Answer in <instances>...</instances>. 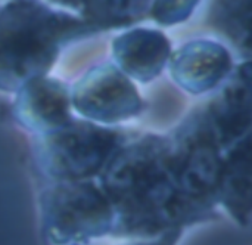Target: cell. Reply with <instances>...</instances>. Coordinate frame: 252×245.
I'll return each mask as SVG.
<instances>
[{
  "label": "cell",
  "mask_w": 252,
  "mask_h": 245,
  "mask_svg": "<svg viewBox=\"0 0 252 245\" xmlns=\"http://www.w3.org/2000/svg\"><path fill=\"white\" fill-rule=\"evenodd\" d=\"M118 238L152 240L199 223L182 192L170 135L127 140L100 172Z\"/></svg>",
  "instance_id": "obj_1"
},
{
  "label": "cell",
  "mask_w": 252,
  "mask_h": 245,
  "mask_svg": "<svg viewBox=\"0 0 252 245\" xmlns=\"http://www.w3.org/2000/svg\"><path fill=\"white\" fill-rule=\"evenodd\" d=\"M99 30L78 15L38 1H10L0 7V90L16 93L46 77L62 49Z\"/></svg>",
  "instance_id": "obj_2"
},
{
  "label": "cell",
  "mask_w": 252,
  "mask_h": 245,
  "mask_svg": "<svg viewBox=\"0 0 252 245\" xmlns=\"http://www.w3.org/2000/svg\"><path fill=\"white\" fill-rule=\"evenodd\" d=\"M127 140L126 132L74 118L55 132L34 136L31 158L49 183L93 180Z\"/></svg>",
  "instance_id": "obj_3"
},
{
  "label": "cell",
  "mask_w": 252,
  "mask_h": 245,
  "mask_svg": "<svg viewBox=\"0 0 252 245\" xmlns=\"http://www.w3.org/2000/svg\"><path fill=\"white\" fill-rule=\"evenodd\" d=\"M38 213L47 245H89L114 234L112 206L93 180L49 183L38 195Z\"/></svg>",
  "instance_id": "obj_4"
},
{
  "label": "cell",
  "mask_w": 252,
  "mask_h": 245,
  "mask_svg": "<svg viewBox=\"0 0 252 245\" xmlns=\"http://www.w3.org/2000/svg\"><path fill=\"white\" fill-rule=\"evenodd\" d=\"M69 99L71 106L94 124H118L146 108L134 83L112 62L90 68L69 89Z\"/></svg>",
  "instance_id": "obj_5"
},
{
  "label": "cell",
  "mask_w": 252,
  "mask_h": 245,
  "mask_svg": "<svg viewBox=\"0 0 252 245\" xmlns=\"http://www.w3.org/2000/svg\"><path fill=\"white\" fill-rule=\"evenodd\" d=\"M251 61L239 64L217 89L211 101L201 108L216 140L223 151L251 135Z\"/></svg>",
  "instance_id": "obj_6"
},
{
  "label": "cell",
  "mask_w": 252,
  "mask_h": 245,
  "mask_svg": "<svg viewBox=\"0 0 252 245\" xmlns=\"http://www.w3.org/2000/svg\"><path fill=\"white\" fill-rule=\"evenodd\" d=\"M15 95L9 115L13 123L34 136L55 132L74 120L69 89L56 78L47 75L34 78Z\"/></svg>",
  "instance_id": "obj_7"
},
{
  "label": "cell",
  "mask_w": 252,
  "mask_h": 245,
  "mask_svg": "<svg viewBox=\"0 0 252 245\" xmlns=\"http://www.w3.org/2000/svg\"><path fill=\"white\" fill-rule=\"evenodd\" d=\"M173 81L190 95L217 90L233 72V59L227 47L214 40L196 38L171 53Z\"/></svg>",
  "instance_id": "obj_8"
},
{
  "label": "cell",
  "mask_w": 252,
  "mask_h": 245,
  "mask_svg": "<svg viewBox=\"0 0 252 245\" xmlns=\"http://www.w3.org/2000/svg\"><path fill=\"white\" fill-rule=\"evenodd\" d=\"M170 56V40L154 28H133L112 41V64L126 77L140 83L157 78L168 65Z\"/></svg>",
  "instance_id": "obj_9"
},
{
  "label": "cell",
  "mask_w": 252,
  "mask_h": 245,
  "mask_svg": "<svg viewBox=\"0 0 252 245\" xmlns=\"http://www.w3.org/2000/svg\"><path fill=\"white\" fill-rule=\"evenodd\" d=\"M251 194L252 145L248 135L223 154L217 201L241 226L247 228L251 220Z\"/></svg>",
  "instance_id": "obj_10"
},
{
  "label": "cell",
  "mask_w": 252,
  "mask_h": 245,
  "mask_svg": "<svg viewBox=\"0 0 252 245\" xmlns=\"http://www.w3.org/2000/svg\"><path fill=\"white\" fill-rule=\"evenodd\" d=\"M78 16L94 25L99 33L130 27L149 15L146 1H66Z\"/></svg>",
  "instance_id": "obj_11"
},
{
  "label": "cell",
  "mask_w": 252,
  "mask_h": 245,
  "mask_svg": "<svg viewBox=\"0 0 252 245\" xmlns=\"http://www.w3.org/2000/svg\"><path fill=\"white\" fill-rule=\"evenodd\" d=\"M251 1H219L211 7V25L245 56L251 58Z\"/></svg>",
  "instance_id": "obj_12"
},
{
  "label": "cell",
  "mask_w": 252,
  "mask_h": 245,
  "mask_svg": "<svg viewBox=\"0 0 252 245\" xmlns=\"http://www.w3.org/2000/svg\"><path fill=\"white\" fill-rule=\"evenodd\" d=\"M196 4V1H155L149 6V15L161 25H173L186 21Z\"/></svg>",
  "instance_id": "obj_13"
},
{
  "label": "cell",
  "mask_w": 252,
  "mask_h": 245,
  "mask_svg": "<svg viewBox=\"0 0 252 245\" xmlns=\"http://www.w3.org/2000/svg\"><path fill=\"white\" fill-rule=\"evenodd\" d=\"M183 231H171L167 234H162L157 238L152 240H146V241H140L136 244H128V245H177L180 237H182Z\"/></svg>",
  "instance_id": "obj_14"
}]
</instances>
